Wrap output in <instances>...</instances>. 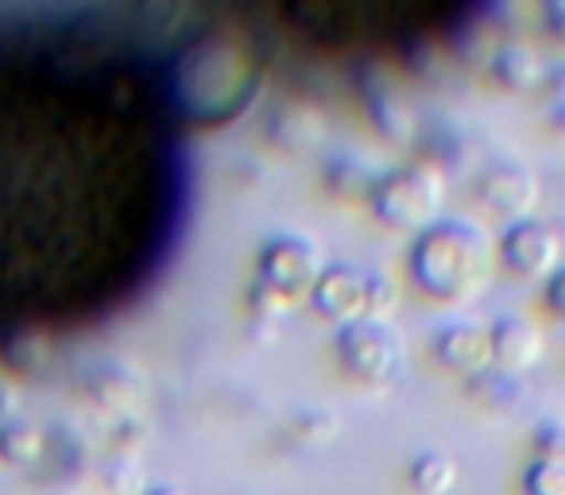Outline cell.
I'll return each instance as SVG.
<instances>
[{"instance_id": "1", "label": "cell", "mask_w": 565, "mask_h": 495, "mask_svg": "<svg viewBox=\"0 0 565 495\" xmlns=\"http://www.w3.org/2000/svg\"><path fill=\"white\" fill-rule=\"evenodd\" d=\"M411 279L438 302H469L492 276L488 236L469 220H434L411 248Z\"/></svg>"}, {"instance_id": "2", "label": "cell", "mask_w": 565, "mask_h": 495, "mask_svg": "<svg viewBox=\"0 0 565 495\" xmlns=\"http://www.w3.org/2000/svg\"><path fill=\"white\" fill-rule=\"evenodd\" d=\"M372 209L384 225L403 233H423L438 220L441 209V179L426 166H403L392 171L369 190Z\"/></svg>"}, {"instance_id": "3", "label": "cell", "mask_w": 565, "mask_h": 495, "mask_svg": "<svg viewBox=\"0 0 565 495\" xmlns=\"http://www.w3.org/2000/svg\"><path fill=\"white\" fill-rule=\"evenodd\" d=\"M338 356L345 364V372L361 384H387L403 372V345L387 322H361L345 325L338 341Z\"/></svg>"}, {"instance_id": "4", "label": "cell", "mask_w": 565, "mask_h": 495, "mask_svg": "<svg viewBox=\"0 0 565 495\" xmlns=\"http://www.w3.org/2000/svg\"><path fill=\"white\" fill-rule=\"evenodd\" d=\"M322 271L326 268L318 248L310 240H299V236H279L259 252V287L282 302H295L315 291Z\"/></svg>"}, {"instance_id": "5", "label": "cell", "mask_w": 565, "mask_h": 495, "mask_svg": "<svg viewBox=\"0 0 565 495\" xmlns=\"http://www.w3.org/2000/svg\"><path fill=\"white\" fill-rule=\"evenodd\" d=\"M500 256L519 279H546L557 271L562 260V236L550 220L526 217L503 233L500 240Z\"/></svg>"}, {"instance_id": "6", "label": "cell", "mask_w": 565, "mask_h": 495, "mask_svg": "<svg viewBox=\"0 0 565 495\" xmlns=\"http://www.w3.org/2000/svg\"><path fill=\"white\" fill-rule=\"evenodd\" d=\"M310 299H315L318 314L330 318V322H338L341 330H345V325L361 322V318L369 314V276L356 268H345V263L326 268L318 287L310 291Z\"/></svg>"}, {"instance_id": "7", "label": "cell", "mask_w": 565, "mask_h": 495, "mask_svg": "<svg viewBox=\"0 0 565 495\" xmlns=\"http://www.w3.org/2000/svg\"><path fill=\"white\" fill-rule=\"evenodd\" d=\"M477 197L484 202L488 213H495V217L526 220L534 213V202H539V186H534L531 171H523V166L495 163L492 171L480 174Z\"/></svg>"}, {"instance_id": "8", "label": "cell", "mask_w": 565, "mask_h": 495, "mask_svg": "<svg viewBox=\"0 0 565 495\" xmlns=\"http://www.w3.org/2000/svg\"><path fill=\"white\" fill-rule=\"evenodd\" d=\"M488 348H492L495 368L515 379L542 361V333H539V325L526 322V318H503V322H495L492 333H488Z\"/></svg>"}, {"instance_id": "9", "label": "cell", "mask_w": 565, "mask_h": 495, "mask_svg": "<svg viewBox=\"0 0 565 495\" xmlns=\"http://www.w3.org/2000/svg\"><path fill=\"white\" fill-rule=\"evenodd\" d=\"M434 356H438L449 372H461V376H484L488 364H492L488 333L465 322L438 330V337H434Z\"/></svg>"}, {"instance_id": "10", "label": "cell", "mask_w": 565, "mask_h": 495, "mask_svg": "<svg viewBox=\"0 0 565 495\" xmlns=\"http://www.w3.org/2000/svg\"><path fill=\"white\" fill-rule=\"evenodd\" d=\"M492 71H495V78H500V86L515 89V94H531L542 82V58L534 55L526 43H508V47L495 55Z\"/></svg>"}, {"instance_id": "11", "label": "cell", "mask_w": 565, "mask_h": 495, "mask_svg": "<svg viewBox=\"0 0 565 495\" xmlns=\"http://www.w3.org/2000/svg\"><path fill=\"white\" fill-rule=\"evenodd\" d=\"M407 480L418 495H446L457 484V464L446 453H423L411 461Z\"/></svg>"}, {"instance_id": "12", "label": "cell", "mask_w": 565, "mask_h": 495, "mask_svg": "<svg viewBox=\"0 0 565 495\" xmlns=\"http://www.w3.org/2000/svg\"><path fill=\"white\" fill-rule=\"evenodd\" d=\"M523 492L526 495H565V461L539 456V461L523 472Z\"/></svg>"}, {"instance_id": "13", "label": "cell", "mask_w": 565, "mask_h": 495, "mask_svg": "<svg viewBox=\"0 0 565 495\" xmlns=\"http://www.w3.org/2000/svg\"><path fill=\"white\" fill-rule=\"evenodd\" d=\"M399 306V287L392 279H380V276H369V322H387L392 310Z\"/></svg>"}, {"instance_id": "14", "label": "cell", "mask_w": 565, "mask_h": 495, "mask_svg": "<svg viewBox=\"0 0 565 495\" xmlns=\"http://www.w3.org/2000/svg\"><path fill=\"white\" fill-rule=\"evenodd\" d=\"M0 453L9 456V461L24 464L40 453V438H35V430H28V426H9V430L0 433Z\"/></svg>"}, {"instance_id": "15", "label": "cell", "mask_w": 565, "mask_h": 495, "mask_svg": "<svg viewBox=\"0 0 565 495\" xmlns=\"http://www.w3.org/2000/svg\"><path fill=\"white\" fill-rule=\"evenodd\" d=\"M546 306L554 310L557 318H565V268L550 276V287H546Z\"/></svg>"}, {"instance_id": "16", "label": "cell", "mask_w": 565, "mask_h": 495, "mask_svg": "<svg viewBox=\"0 0 565 495\" xmlns=\"http://www.w3.org/2000/svg\"><path fill=\"white\" fill-rule=\"evenodd\" d=\"M546 17H550V32H554L557 40L565 43V4H554V9H550Z\"/></svg>"}, {"instance_id": "17", "label": "cell", "mask_w": 565, "mask_h": 495, "mask_svg": "<svg viewBox=\"0 0 565 495\" xmlns=\"http://www.w3.org/2000/svg\"><path fill=\"white\" fill-rule=\"evenodd\" d=\"M554 94H557V101L565 105V66H562V71L554 74Z\"/></svg>"}, {"instance_id": "18", "label": "cell", "mask_w": 565, "mask_h": 495, "mask_svg": "<svg viewBox=\"0 0 565 495\" xmlns=\"http://www.w3.org/2000/svg\"><path fill=\"white\" fill-rule=\"evenodd\" d=\"M151 495H182V487H156Z\"/></svg>"}]
</instances>
